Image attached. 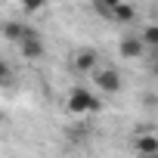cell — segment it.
I'll return each instance as SVG.
<instances>
[{
    "label": "cell",
    "instance_id": "1",
    "mask_svg": "<svg viewBox=\"0 0 158 158\" xmlns=\"http://www.w3.org/2000/svg\"><path fill=\"white\" fill-rule=\"evenodd\" d=\"M68 109L74 115H93V112H99V99L90 90H84V87H74L68 93Z\"/></svg>",
    "mask_w": 158,
    "mask_h": 158
},
{
    "label": "cell",
    "instance_id": "2",
    "mask_svg": "<svg viewBox=\"0 0 158 158\" xmlns=\"http://www.w3.org/2000/svg\"><path fill=\"white\" fill-rule=\"evenodd\" d=\"M93 81H96V87L102 93H118L121 90V74L115 68H96L93 71Z\"/></svg>",
    "mask_w": 158,
    "mask_h": 158
},
{
    "label": "cell",
    "instance_id": "3",
    "mask_svg": "<svg viewBox=\"0 0 158 158\" xmlns=\"http://www.w3.org/2000/svg\"><path fill=\"white\" fill-rule=\"evenodd\" d=\"M118 53H121L124 59H139V56L146 53V40H143V37H124V40L118 44Z\"/></svg>",
    "mask_w": 158,
    "mask_h": 158
},
{
    "label": "cell",
    "instance_id": "4",
    "mask_svg": "<svg viewBox=\"0 0 158 158\" xmlns=\"http://www.w3.org/2000/svg\"><path fill=\"white\" fill-rule=\"evenodd\" d=\"M71 65H74V71H96V65H99V56H96L93 50H81V53H74Z\"/></svg>",
    "mask_w": 158,
    "mask_h": 158
},
{
    "label": "cell",
    "instance_id": "5",
    "mask_svg": "<svg viewBox=\"0 0 158 158\" xmlns=\"http://www.w3.org/2000/svg\"><path fill=\"white\" fill-rule=\"evenodd\" d=\"M136 152H139V155H155V152H158V136H155V133H143V136L136 139Z\"/></svg>",
    "mask_w": 158,
    "mask_h": 158
},
{
    "label": "cell",
    "instance_id": "6",
    "mask_svg": "<svg viewBox=\"0 0 158 158\" xmlns=\"http://www.w3.org/2000/svg\"><path fill=\"white\" fill-rule=\"evenodd\" d=\"M19 50H22L25 59H40V56H44V44H40V40H22Z\"/></svg>",
    "mask_w": 158,
    "mask_h": 158
},
{
    "label": "cell",
    "instance_id": "7",
    "mask_svg": "<svg viewBox=\"0 0 158 158\" xmlns=\"http://www.w3.org/2000/svg\"><path fill=\"white\" fill-rule=\"evenodd\" d=\"M22 34H25V22H6V25H3V37H6V40L22 44Z\"/></svg>",
    "mask_w": 158,
    "mask_h": 158
},
{
    "label": "cell",
    "instance_id": "8",
    "mask_svg": "<svg viewBox=\"0 0 158 158\" xmlns=\"http://www.w3.org/2000/svg\"><path fill=\"white\" fill-rule=\"evenodd\" d=\"M112 19H118V22H133V19H136V10H133L130 3H121V6L112 10Z\"/></svg>",
    "mask_w": 158,
    "mask_h": 158
},
{
    "label": "cell",
    "instance_id": "9",
    "mask_svg": "<svg viewBox=\"0 0 158 158\" xmlns=\"http://www.w3.org/2000/svg\"><path fill=\"white\" fill-rule=\"evenodd\" d=\"M143 40H146V47H158V25H146Z\"/></svg>",
    "mask_w": 158,
    "mask_h": 158
},
{
    "label": "cell",
    "instance_id": "10",
    "mask_svg": "<svg viewBox=\"0 0 158 158\" xmlns=\"http://www.w3.org/2000/svg\"><path fill=\"white\" fill-rule=\"evenodd\" d=\"M44 3H47V0H22L25 13H37V10H44Z\"/></svg>",
    "mask_w": 158,
    "mask_h": 158
},
{
    "label": "cell",
    "instance_id": "11",
    "mask_svg": "<svg viewBox=\"0 0 158 158\" xmlns=\"http://www.w3.org/2000/svg\"><path fill=\"white\" fill-rule=\"evenodd\" d=\"M155 74H158V65H155Z\"/></svg>",
    "mask_w": 158,
    "mask_h": 158
}]
</instances>
